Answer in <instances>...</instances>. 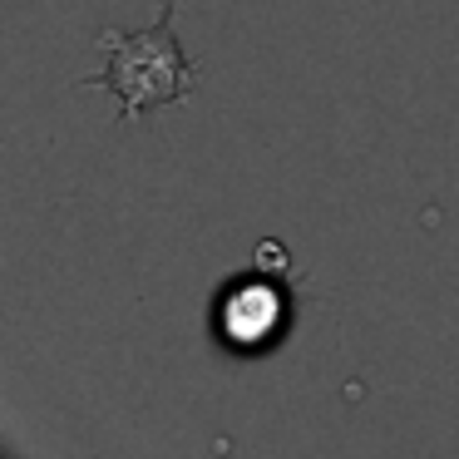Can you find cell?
<instances>
[{
	"label": "cell",
	"mask_w": 459,
	"mask_h": 459,
	"mask_svg": "<svg viewBox=\"0 0 459 459\" xmlns=\"http://www.w3.org/2000/svg\"><path fill=\"white\" fill-rule=\"evenodd\" d=\"M281 316H287V297H281V287L267 277H242L218 307L222 341H228V346H242V351L267 346L281 331Z\"/></svg>",
	"instance_id": "7a4b0ae2"
},
{
	"label": "cell",
	"mask_w": 459,
	"mask_h": 459,
	"mask_svg": "<svg viewBox=\"0 0 459 459\" xmlns=\"http://www.w3.org/2000/svg\"><path fill=\"white\" fill-rule=\"evenodd\" d=\"M104 50V70L84 74V90H109L119 124H139L143 114L183 104L203 84V65L173 35V5H163L149 30H100L94 40Z\"/></svg>",
	"instance_id": "6da1fadb"
}]
</instances>
